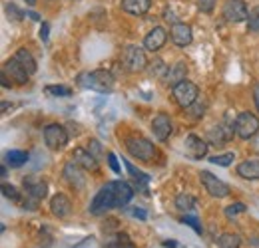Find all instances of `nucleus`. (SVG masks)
Here are the masks:
<instances>
[{
  "label": "nucleus",
  "mask_w": 259,
  "mask_h": 248,
  "mask_svg": "<svg viewBox=\"0 0 259 248\" xmlns=\"http://www.w3.org/2000/svg\"><path fill=\"white\" fill-rule=\"evenodd\" d=\"M132 197H134V187L128 185L126 181L106 183L94 197V201L90 205V213L94 217H100L112 209H122L132 201Z\"/></svg>",
  "instance_id": "nucleus-1"
},
{
  "label": "nucleus",
  "mask_w": 259,
  "mask_h": 248,
  "mask_svg": "<svg viewBox=\"0 0 259 248\" xmlns=\"http://www.w3.org/2000/svg\"><path fill=\"white\" fill-rule=\"evenodd\" d=\"M76 84L82 90H92L98 93H110L114 90V76L108 70H94V72H82L76 80Z\"/></svg>",
  "instance_id": "nucleus-2"
},
{
  "label": "nucleus",
  "mask_w": 259,
  "mask_h": 248,
  "mask_svg": "<svg viewBox=\"0 0 259 248\" xmlns=\"http://www.w3.org/2000/svg\"><path fill=\"white\" fill-rule=\"evenodd\" d=\"M146 48H140V46H134L130 44L122 50V58L120 62L124 66V70L130 74H138V72H144L148 68V58H146Z\"/></svg>",
  "instance_id": "nucleus-3"
},
{
  "label": "nucleus",
  "mask_w": 259,
  "mask_h": 248,
  "mask_svg": "<svg viewBox=\"0 0 259 248\" xmlns=\"http://www.w3.org/2000/svg\"><path fill=\"white\" fill-rule=\"evenodd\" d=\"M22 187H24V193H26V199H28V201H24V209H36L38 203L48 195V185L44 181H40L38 177H34V175L24 177Z\"/></svg>",
  "instance_id": "nucleus-4"
},
{
  "label": "nucleus",
  "mask_w": 259,
  "mask_h": 248,
  "mask_svg": "<svg viewBox=\"0 0 259 248\" xmlns=\"http://www.w3.org/2000/svg\"><path fill=\"white\" fill-rule=\"evenodd\" d=\"M126 149L134 159H140V161H146V163L158 155L156 145L146 137H128L126 139Z\"/></svg>",
  "instance_id": "nucleus-5"
},
{
  "label": "nucleus",
  "mask_w": 259,
  "mask_h": 248,
  "mask_svg": "<svg viewBox=\"0 0 259 248\" xmlns=\"http://www.w3.org/2000/svg\"><path fill=\"white\" fill-rule=\"evenodd\" d=\"M174 99L182 109H188L192 103H195L199 99V88L195 86L194 82L184 80L182 84L174 86Z\"/></svg>",
  "instance_id": "nucleus-6"
},
{
  "label": "nucleus",
  "mask_w": 259,
  "mask_h": 248,
  "mask_svg": "<svg viewBox=\"0 0 259 248\" xmlns=\"http://www.w3.org/2000/svg\"><path fill=\"white\" fill-rule=\"evenodd\" d=\"M259 133V119L257 115L249 113V111H243L235 117V135L241 137V139H253Z\"/></svg>",
  "instance_id": "nucleus-7"
},
{
  "label": "nucleus",
  "mask_w": 259,
  "mask_h": 248,
  "mask_svg": "<svg viewBox=\"0 0 259 248\" xmlns=\"http://www.w3.org/2000/svg\"><path fill=\"white\" fill-rule=\"evenodd\" d=\"M68 139H70V133L66 131L64 125L50 123L44 127V143H46L48 149H52V151L62 149L68 143Z\"/></svg>",
  "instance_id": "nucleus-8"
},
{
  "label": "nucleus",
  "mask_w": 259,
  "mask_h": 248,
  "mask_svg": "<svg viewBox=\"0 0 259 248\" xmlns=\"http://www.w3.org/2000/svg\"><path fill=\"white\" fill-rule=\"evenodd\" d=\"M199 179H201L203 189H205L213 199H226V197H229V193H231L229 185L224 183L222 179H218L215 175H211L209 171H201V173H199Z\"/></svg>",
  "instance_id": "nucleus-9"
},
{
  "label": "nucleus",
  "mask_w": 259,
  "mask_h": 248,
  "mask_svg": "<svg viewBox=\"0 0 259 248\" xmlns=\"http://www.w3.org/2000/svg\"><path fill=\"white\" fill-rule=\"evenodd\" d=\"M224 18L227 22H243L249 18V10L245 0H226L224 4Z\"/></svg>",
  "instance_id": "nucleus-10"
},
{
  "label": "nucleus",
  "mask_w": 259,
  "mask_h": 248,
  "mask_svg": "<svg viewBox=\"0 0 259 248\" xmlns=\"http://www.w3.org/2000/svg\"><path fill=\"white\" fill-rule=\"evenodd\" d=\"M233 133H235V121L233 123H218L213 125L209 131H207V139H209V143L211 145H226L227 141L233 137Z\"/></svg>",
  "instance_id": "nucleus-11"
},
{
  "label": "nucleus",
  "mask_w": 259,
  "mask_h": 248,
  "mask_svg": "<svg viewBox=\"0 0 259 248\" xmlns=\"http://www.w3.org/2000/svg\"><path fill=\"white\" fill-rule=\"evenodd\" d=\"M86 169H82L76 161H70L64 165V179L68 181V185L74 187L76 191H82L86 187V175H84Z\"/></svg>",
  "instance_id": "nucleus-12"
},
{
  "label": "nucleus",
  "mask_w": 259,
  "mask_h": 248,
  "mask_svg": "<svg viewBox=\"0 0 259 248\" xmlns=\"http://www.w3.org/2000/svg\"><path fill=\"white\" fill-rule=\"evenodd\" d=\"M169 36H171V42H174L178 48H186V46H190L192 40H194L192 26L186 24V22H176V24H171Z\"/></svg>",
  "instance_id": "nucleus-13"
},
{
  "label": "nucleus",
  "mask_w": 259,
  "mask_h": 248,
  "mask_svg": "<svg viewBox=\"0 0 259 248\" xmlns=\"http://www.w3.org/2000/svg\"><path fill=\"white\" fill-rule=\"evenodd\" d=\"M152 131H154L156 139H160V141H167V139H169V135H171V131H174V123H171L169 115H165V113H158V115L152 119Z\"/></svg>",
  "instance_id": "nucleus-14"
},
{
  "label": "nucleus",
  "mask_w": 259,
  "mask_h": 248,
  "mask_svg": "<svg viewBox=\"0 0 259 248\" xmlns=\"http://www.w3.org/2000/svg\"><path fill=\"white\" fill-rule=\"evenodd\" d=\"M165 40H167V32L163 30L162 26H156V28H152L148 32V36L144 38V48L148 52H158V50L163 48Z\"/></svg>",
  "instance_id": "nucleus-15"
},
{
  "label": "nucleus",
  "mask_w": 259,
  "mask_h": 248,
  "mask_svg": "<svg viewBox=\"0 0 259 248\" xmlns=\"http://www.w3.org/2000/svg\"><path fill=\"white\" fill-rule=\"evenodd\" d=\"M2 72H4L10 80H14V84H18V86H24V84L28 82V78H30V76H28V72H26L20 64L16 62L14 58H10L8 62L2 66Z\"/></svg>",
  "instance_id": "nucleus-16"
},
{
  "label": "nucleus",
  "mask_w": 259,
  "mask_h": 248,
  "mask_svg": "<svg viewBox=\"0 0 259 248\" xmlns=\"http://www.w3.org/2000/svg\"><path fill=\"white\" fill-rule=\"evenodd\" d=\"M72 161H76V163H78L82 169H86V171H98V167H100V161H98L96 157L92 155L88 149H82V147H76V149H74Z\"/></svg>",
  "instance_id": "nucleus-17"
},
{
  "label": "nucleus",
  "mask_w": 259,
  "mask_h": 248,
  "mask_svg": "<svg viewBox=\"0 0 259 248\" xmlns=\"http://www.w3.org/2000/svg\"><path fill=\"white\" fill-rule=\"evenodd\" d=\"M186 153L192 159H201V157L207 155V143L201 137L192 133V135L186 137Z\"/></svg>",
  "instance_id": "nucleus-18"
},
{
  "label": "nucleus",
  "mask_w": 259,
  "mask_h": 248,
  "mask_svg": "<svg viewBox=\"0 0 259 248\" xmlns=\"http://www.w3.org/2000/svg\"><path fill=\"white\" fill-rule=\"evenodd\" d=\"M188 78V66L186 62H176L171 68H167V74H165V84L167 86H178V84H182L184 80Z\"/></svg>",
  "instance_id": "nucleus-19"
},
{
  "label": "nucleus",
  "mask_w": 259,
  "mask_h": 248,
  "mask_svg": "<svg viewBox=\"0 0 259 248\" xmlns=\"http://www.w3.org/2000/svg\"><path fill=\"white\" fill-rule=\"evenodd\" d=\"M50 211H52L54 217L64 218L72 213V203H70V199L66 195H62V193L60 195H54L52 201H50Z\"/></svg>",
  "instance_id": "nucleus-20"
},
{
  "label": "nucleus",
  "mask_w": 259,
  "mask_h": 248,
  "mask_svg": "<svg viewBox=\"0 0 259 248\" xmlns=\"http://www.w3.org/2000/svg\"><path fill=\"white\" fill-rule=\"evenodd\" d=\"M152 6V0H122V8L132 16H144Z\"/></svg>",
  "instance_id": "nucleus-21"
},
{
  "label": "nucleus",
  "mask_w": 259,
  "mask_h": 248,
  "mask_svg": "<svg viewBox=\"0 0 259 248\" xmlns=\"http://www.w3.org/2000/svg\"><path fill=\"white\" fill-rule=\"evenodd\" d=\"M237 175L247 181H257L259 179V161H243L237 165Z\"/></svg>",
  "instance_id": "nucleus-22"
},
{
  "label": "nucleus",
  "mask_w": 259,
  "mask_h": 248,
  "mask_svg": "<svg viewBox=\"0 0 259 248\" xmlns=\"http://www.w3.org/2000/svg\"><path fill=\"white\" fill-rule=\"evenodd\" d=\"M16 62L20 64L26 72H28V76H32L36 74V70H38V66H36V60H34V56L26 50V48H20V50H16V54L12 56Z\"/></svg>",
  "instance_id": "nucleus-23"
},
{
  "label": "nucleus",
  "mask_w": 259,
  "mask_h": 248,
  "mask_svg": "<svg viewBox=\"0 0 259 248\" xmlns=\"http://www.w3.org/2000/svg\"><path fill=\"white\" fill-rule=\"evenodd\" d=\"M26 161H28V153L26 151L12 149V151H6V155H4V163L8 167H12V169H18V167L26 165Z\"/></svg>",
  "instance_id": "nucleus-24"
},
{
  "label": "nucleus",
  "mask_w": 259,
  "mask_h": 248,
  "mask_svg": "<svg viewBox=\"0 0 259 248\" xmlns=\"http://www.w3.org/2000/svg\"><path fill=\"white\" fill-rule=\"evenodd\" d=\"M176 207L182 213H194L195 207H197V201H195V197H192L190 193H180L176 197Z\"/></svg>",
  "instance_id": "nucleus-25"
},
{
  "label": "nucleus",
  "mask_w": 259,
  "mask_h": 248,
  "mask_svg": "<svg viewBox=\"0 0 259 248\" xmlns=\"http://www.w3.org/2000/svg\"><path fill=\"white\" fill-rule=\"evenodd\" d=\"M106 248H136V244L130 240V236L126 232H118L116 236H112V238L108 240Z\"/></svg>",
  "instance_id": "nucleus-26"
},
{
  "label": "nucleus",
  "mask_w": 259,
  "mask_h": 248,
  "mask_svg": "<svg viewBox=\"0 0 259 248\" xmlns=\"http://www.w3.org/2000/svg\"><path fill=\"white\" fill-rule=\"evenodd\" d=\"M241 246V238L239 234H233V232H226L218 238V248H239Z\"/></svg>",
  "instance_id": "nucleus-27"
},
{
  "label": "nucleus",
  "mask_w": 259,
  "mask_h": 248,
  "mask_svg": "<svg viewBox=\"0 0 259 248\" xmlns=\"http://www.w3.org/2000/svg\"><path fill=\"white\" fill-rule=\"evenodd\" d=\"M2 195H4L6 199H10L12 203H20V201H22V193L14 185H8V183H2Z\"/></svg>",
  "instance_id": "nucleus-28"
},
{
  "label": "nucleus",
  "mask_w": 259,
  "mask_h": 248,
  "mask_svg": "<svg viewBox=\"0 0 259 248\" xmlns=\"http://www.w3.org/2000/svg\"><path fill=\"white\" fill-rule=\"evenodd\" d=\"M205 101H201V99H197L195 103H192L190 107H188V115L192 117V119H199V117H203V113H205Z\"/></svg>",
  "instance_id": "nucleus-29"
},
{
  "label": "nucleus",
  "mask_w": 259,
  "mask_h": 248,
  "mask_svg": "<svg viewBox=\"0 0 259 248\" xmlns=\"http://www.w3.org/2000/svg\"><path fill=\"white\" fill-rule=\"evenodd\" d=\"M44 92L48 95H54V97H70L72 95V90L66 86H46Z\"/></svg>",
  "instance_id": "nucleus-30"
},
{
  "label": "nucleus",
  "mask_w": 259,
  "mask_h": 248,
  "mask_svg": "<svg viewBox=\"0 0 259 248\" xmlns=\"http://www.w3.org/2000/svg\"><path fill=\"white\" fill-rule=\"evenodd\" d=\"M124 165H126V169H128L130 175L136 179V183H148V181H150V177H148L146 173H142L140 169H136V167H134L130 161H124Z\"/></svg>",
  "instance_id": "nucleus-31"
},
{
  "label": "nucleus",
  "mask_w": 259,
  "mask_h": 248,
  "mask_svg": "<svg viewBox=\"0 0 259 248\" xmlns=\"http://www.w3.org/2000/svg\"><path fill=\"white\" fill-rule=\"evenodd\" d=\"M233 159H235V153H224V155L209 157V161H211L213 165H220V167H229V165L233 163Z\"/></svg>",
  "instance_id": "nucleus-32"
},
{
  "label": "nucleus",
  "mask_w": 259,
  "mask_h": 248,
  "mask_svg": "<svg viewBox=\"0 0 259 248\" xmlns=\"http://www.w3.org/2000/svg\"><path fill=\"white\" fill-rule=\"evenodd\" d=\"M247 28L251 32H259V6L253 10H249V18H247Z\"/></svg>",
  "instance_id": "nucleus-33"
},
{
  "label": "nucleus",
  "mask_w": 259,
  "mask_h": 248,
  "mask_svg": "<svg viewBox=\"0 0 259 248\" xmlns=\"http://www.w3.org/2000/svg\"><path fill=\"white\" fill-rule=\"evenodd\" d=\"M148 68H150V74L152 76H162V78H165V74H167V68H165V64L162 60H154L152 66L148 64Z\"/></svg>",
  "instance_id": "nucleus-34"
},
{
  "label": "nucleus",
  "mask_w": 259,
  "mask_h": 248,
  "mask_svg": "<svg viewBox=\"0 0 259 248\" xmlns=\"http://www.w3.org/2000/svg\"><path fill=\"white\" fill-rule=\"evenodd\" d=\"M245 211H247V207H245L243 203H233V205H229L226 209V217L233 218V217H237V215H241V213H245Z\"/></svg>",
  "instance_id": "nucleus-35"
},
{
  "label": "nucleus",
  "mask_w": 259,
  "mask_h": 248,
  "mask_svg": "<svg viewBox=\"0 0 259 248\" xmlns=\"http://www.w3.org/2000/svg\"><path fill=\"white\" fill-rule=\"evenodd\" d=\"M182 222H184V224H188V226H192L197 234H201V232H203V228H201V224H199L197 217H192V215H188V213H186V215L182 217Z\"/></svg>",
  "instance_id": "nucleus-36"
},
{
  "label": "nucleus",
  "mask_w": 259,
  "mask_h": 248,
  "mask_svg": "<svg viewBox=\"0 0 259 248\" xmlns=\"http://www.w3.org/2000/svg\"><path fill=\"white\" fill-rule=\"evenodd\" d=\"M215 2H218V0H197V8H199L203 14H211L213 8H215Z\"/></svg>",
  "instance_id": "nucleus-37"
},
{
  "label": "nucleus",
  "mask_w": 259,
  "mask_h": 248,
  "mask_svg": "<svg viewBox=\"0 0 259 248\" xmlns=\"http://www.w3.org/2000/svg\"><path fill=\"white\" fill-rule=\"evenodd\" d=\"M88 151H90L92 155L96 157L98 161H100V157L104 155V151H102V143H100L98 139H90V145H88Z\"/></svg>",
  "instance_id": "nucleus-38"
},
{
  "label": "nucleus",
  "mask_w": 259,
  "mask_h": 248,
  "mask_svg": "<svg viewBox=\"0 0 259 248\" xmlns=\"http://www.w3.org/2000/svg\"><path fill=\"white\" fill-rule=\"evenodd\" d=\"M6 12H8V16H10V18H14V20H20V18L24 16V14L14 6V4H8V6H6Z\"/></svg>",
  "instance_id": "nucleus-39"
},
{
  "label": "nucleus",
  "mask_w": 259,
  "mask_h": 248,
  "mask_svg": "<svg viewBox=\"0 0 259 248\" xmlns=\"http://www.w3.org/2000/svg\"><path fill=\"white\" fill-rule=\"evenodd\" d=\"M108 165H110V169L114 173H120V163H118V157L114 153H108Z\"/></svg>",
  "instance_id": "nucleus-40"
},
{
  "label": "nucleus",
  "mask_w": 259,
  "mask_h": 248,
  "mask_svg": "<svg viewBox=\"0 0 259 248\" xmlns=\"http://www.w3.org/2000/svg\"><path fill=\"white\" fill-rule=\"evenodd\" d=\"M48 30H50V24L48 22H42V26H40V38L46 42L48 40Z\"/></svg>",
  "instance_id": "nucleus-41"
},
{
  "label": "nucleus",
  "mask_w": 259,
  "mask_h": 248,
  "mask_svg": "<svg viewBox=\"0 0 259 248\" xmlns=\"http://www.w3.org/2000/svg\"><path fill=\"white\" fill-rule=\"evenodd\" d=\"M0 84H2V88H4V90H8V88H12V82H8V76H6L4 72L0 74Z\"/></svg>",
  "instance_id": "nucleus-42"
},
{
  "label": "nucleus",
  "mask_w": 259,
  "mask_h": 248,
  "mask_svg": "<svg viewBox=\"0 0 259 248\" xmlns=\"http://www.w3.org/2000/svg\"><path fill=\"white\" fill-rule=\"evenodd\" d=\"M132 215L138 218H142V220H146L148 218V213L146 211H142V209H132Z\"/></svg>",
  "instance_id": "nucleus-43"
},
{
  "label": "nucleus",
  "mask_w": 259,
  "mask_h": 248,
  "mask_svg": "<svg viewBox=\"0 0 259 248\" xmlns=\"http://www.w3.org/2000/svg\"><path fill=\"white\" fill-rule=\"evenodd\" d=\"M253 101H255V107H257L259 111V84L255 86V90H253Z\"/></svg>",
  "instance_id": "nucleus-44"
},
{
  "label": "nucleus",
  "mask_w": 259,
  "mask_h": 248,
  "mask_svg": "<svg viewBox=\"0 0 259 248\" xmlns=\"http://www.w3.org/2000/svg\"><path fill=\"white\" fill-rule=\"evenodd\" d=\"M251 147H253V149H255V151L259 153V137L255 139V141H253V143H251Z\"/></svg>",
  "instance_id": "nucleus-45"
},
{
  "label": "nucleus",
  "mask_w": 259,
  "mask_h": 248,
  "mask_svg": "<svg viewBox=\"0 0 259 248\" xmlns=\"http://www.w3.org/2000/svg\"><path fill=\"white\" fill-rule=\"evenodd\" d=\"M163 246H165V248H176L178 244H176V242H163Z\"/></svg>",
  "instance_id": "nucleus-46"
},
{
  "label": "nucleus",
  "mask_w": 259,
  "mask_h": 248,
  "mask_svg": "<svg viewBox=\"0 0 259 248\" xmlns=\"http://www.w3.org/2000/svg\"><path fill=\"white\" fill-rule=\"evenodd\" d=\"M28 16H30V18H34V20H40V16H38L36 12H28Z\"/></svg>",
  "instance_id": "nucleus-47"
},
{
  "label": "nucleus",
  "mask_w": 259,
  "mask_h": 248,
  "mask_svg": "<svg viewBox=\"0 0 259 248\" xmlns=\"http://www.w3.org/2000/svg\"><path fill=\"white\" fill-rule=\"evenodd\" d=\"M34 2H36V0H26V4H30V6H32Z\"/></svg>",
  "instance_id": "nucleus-48"
}]
</instances>
